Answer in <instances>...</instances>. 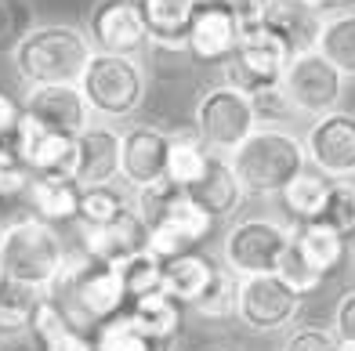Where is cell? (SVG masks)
Returning a JSON list of instances; mask_svg holds the SVG:
<instances>
[{"label": "cell", "mask_w": 355, "mask_h": 351, "mask_svg": "<svg viewBox=\"0 0 355 351\" xmlns=\"http://www.w3.org/2000/svg\"><path fill=\"white\" fill-rule=\"evenodd\" d=\"M91 55L94 47L80 26L47 22V26H33L11 47V69L26 87L80 84Z\"/></svg>", "instance_id": "cell-1"}, {"label": "cell", "mask_w": 355, "mask_h": 351, "mask_svg": "<svg viewBox=\"0 0 355 351\" xmlns=\"http://www.w3.org/2000/svg\"><path fill=\"white\" fill-rule=\"evenodd\" d=\"M229 163L243 185L247 199H276L283 188L309 167L304 141L290 127H257Z\"/></svg>", "instance_id": "cell-2"}, {"label": "cell", "mask_w": 355, "mask_h": 351, "mask_svg": "<svg viewBox=\"0 0 355 351\" xmlns=\"http://www.w3.org/2000/svg\"><path fill=\"white\" fill-rule=\"evenodd\" d=\"M47 294L66 308V315L80 330H94L105 318L127 312V290H123L120 272L112 264L87 258L84 250L76 253L69 250L66 264H62V272Z\"/></svg>", "instance_id": "cell-3"}, {"label": "cell", "mask_w": 355, "mask_h": 351, "mask_svg": "<svg viewBox=\"0 0 355 351\" xmlns=\"http://www.w3.org/2000/svg\"><path fill=\"white\" fill-rule=\"evenodd\" d=\"M0 258H4V272L11 282L47 294L69 258V246L55 225L26 214L0 235Z\"/></svg>", "instance_id": "cell-4"}, {"label": "cell", "mask_w": 355, "mask_h": 351, "mask_svg": "<svg viewBox=\"0 0 355 351\" xmlns=\"http://www.w3.org/2000/svg\"><path fill=\"white\" fill-rule=\"evenodd\" d=\"M76 87L87 98L94 120L116 123V120H131L145 105V94H149V73H145L141 58L98 55L94 51Z\"/></svg>", "instance_id": "cell-5"}, {"label": "cell", "mask_w": 355, "mask_h": 351, "mask_svg": "<svg viewBox=\"0 0 355 351\" xmlns=\"http://www.w3.org/2000/svg\"><path fill=\"white\" fill-rule=\"evenodd\" d=\"M257 127H261V120H257L254 98L247 91L225 84V80L207 87L192 109V131L218 156H232Z\"/></svg>", "instance_id": "cell-6"}, {"label": "cell", "mask_w": 355, "mask_h": 351, "mask_svg": "<svg viewBox=\"0 0 355 351\" xmlns=\"http://www.w3.org/2000/svg\"><path fill=\"white\" fill-rule=\"evenodd\" d=\"M290 58H294L290 47L272 33L268 26L254 22V26H243L236 55L221 66V73H225V84L247 91L254 98V94L276 91L283 84V73L290 66Z\"/></svg>", "instance_id": "cell-7"}, {"label": "cell", "mask_w": 355, "mask_h": 351, "mask_svg": "<svg viewBox=\"0 0 355 351\" xmlns=\"http://www.w3.org/2000/svg\"><path fill=\"white\" fill-rule=\"evenodd\" d=\"M279 91H283L286 105L294 109V116L319 120V116L334 113V109H341L348 80L337 73L319 51H304V55L290 58Z\"/></svg>", "instance_id": "cell-8"}, {"label": "cell", "mask_w": 355, "mask_h": 351, "mask_svg": "<svg viewBox=\"0 0 355 351\" xmlns=\"http://www.w3.org/2000/svg\"><path fill=\"white\" fill-rule=\"evenodd\" d=\"M286 246H290V225L272 221V217H239L225 232L221 264L229 272H236L239 279L272 276Z\"/></svg>", "instance_id": "cell-9"}, {"label": "cell", "mask_w": 355, "mask_h": 351, "mask_svg": "<svg viewBox=\"0 0 355 351\" xmlns=\"http://www.w3.org/2000/svg\"><path fill=\"white\" fill-rule=\"evenodd\" d=\"M301 300L290 286L272 272V276H247L239 279V312L236 318L254 333H279L297 323Z\"/></svg>", "instance_id": "cell-10"}, {"label": "cell", "mask_w": 355, "mask_h": 351, "mask_svg": "<svg viewBox=\"0 0 355 351\" xmlns=\"http://www.w3.org/2000/svg\"><path fill=\"white\" fill-rule=\"evenodd\" d=\"M309 167L327 174L330 181L355 178V113L334 109V113L309 120V131L301 134Z\"/></svg>", "instance_id": "cell-11"}, {"label": "cell", "mask_w": 355, "mask_h": 351, "mask_svg": "<svg viewBox=\"0 0 355 351\" xmlns=\"http://www.w3.org/2000/svg\"><path fill=\"white\" fill-rule=\"evenodd\" d=\"M84 33L98 55H127L138 58L149 44V29H145L135 0H94L87 11Z\"/></svg>", "instance_id": "cell-12"}, {"label": "cell", "mask_w": 355, "mask_h": 351, "mask_svg": "<svg viewBox=\"0 0 355 351\" xmlns=\"http://www.w3.org/2000/svg\"><path fill=\"white\" fill-rule=\"evenodd\" d=\"M167 145H171V131H164L156 123L123 127L120 131V181L131 192L167 181Z\"/></svg>", "instance_id": "cell-13"}, {"label": "cell", "mask_w": 355, "mask_h": 351, "mask_svg": "<svg viewBox=\"0 0 355 351\" xmlns=\"http://www.w3.org/2000/svg\"><path fill=\"white\" fill-rule=\"evenodd\" d=\"M239 37H243V22L221 0H200L185 37V55L200 66H225L236 55Z\"/></svg>", "instance_id": "cell-14"}, {"label": "cell", "mask_w": 355, "mask_h": 351, "mask_svg": "<svg viewBox=\"0 0 355 351\" xmlns=\"http://www.w3.org/2000/svg\"><path fill=\"white\" fill-rule=\"evenodd\" d=\"M22 109L29 120L66 138H80L94 123V113L76 84H47V87H26Z\"/></svg>", "instance_id": "cell-15"}, {"label": "cell", "mask_w": 355, "mask_h": 351, "mask_svg": "<svg viewBox=\"0 0 355 351\" xmlns=\"http://www.w3.org/2000/svg\"><path fill=\"white\" fill-rule=\"evenodd\" d=\"M15 152L33 178H73L76 170V138L47 131L29 116H22V127L15 134Z\"/></svg>", "instance_id": "cell-16"}, {"label": "cell", "mask_w": 355, "mask_h": 351, "mask_svg": "<svg viewBox=\"0 0 355 351\" xmlns=\"http://www.w3.org/2000/svg\"><path fill=\"white\" fill-rule=\"evenodd\" d=\"M73 181L80 188L120 181V131L112 123H98V120H94L87 131L76 138Z\"/></svg>", "instance_id": "cell-17"}, {"label": "cell", "mask_w": 355, "mask_h": 351, "mask_svg": "<svg viewBox=\"0 0 355 351\" xmlns=\"http://www.w3.org/2000/svg\"><path fill=\"white\" fill-rule=\"evenodd\" d=\"M145 239H149V228H145V221L135 210H127L123 217L109 221V225H80V250L112 268L141 253Z\"/></svg>", "instance_id": "cell-18"}, {"label": "cell", "mask_w": 355, "mask_h": 351, "mask_svg": "<svg viewBox=\"0 0 355 351\" xmlns=\"http://www.w3.org/2000/svg\"><path fill=\"white\" fill-rule=\"evenodd\" d=\"M261 26H268L290 47V55H304V51H315L322 15L312 4H304V0H268Z\"/></svg>", "instance_id": "cell-19"}, {"label": "cell", "mask_w": 355, "mask_h": 351, "mask_svg": "<svg viewBox=\"0 0 355 351\" xmlns=\"http://www.w3.org/2000/svg\"><path fill=\"white\" fill-rule=\"evenodd\" d=\"M185 192L196 199L214 221H232L239 214V206L247 203V192L236 178L229 156H218V152L211 159V167H207V174L192 188H185Z\"/></svg>", "instance_id": "cell-20"}, {"label": "cell", "mask_w": 355, "mask_h": 351, "mask_svg": "<svg viewBox=\"0 0 355 351\" xmlns=\"http://www.w3.org/2000/svg\"><path fill=\"white\" fill-rule=\"evenodd\" d=\"M145 29H149V44L164 47V51H185V37L192 26L200 0H135Z\"/></svg>", "instance_id": "cell-21"}, {"label": "cell", "mask_w": 355, "mask_h": 351, "mask_svg": "<svg viewBox=\"0 0 355 351\" xmlns=\"http://www.w3.org/2000/svg\"><path fill=\"white\" fill-rule=\"evenodd\" d=\"M29 333H33L40 351H94V341L87 337V330H80L51 294L40 297Z\"/></svg>", "instance_id": "cell-22"}, {"label": "cell", "mask_w": 355, "mask_h": 351, "mask_svg": "<svg viewBox=\"0 0 355 351\" xmlns=\"http://www.w3.org/2000/svg\"><path fill=\"white\" fill-rule=\"evenodd\" d=\"M26 210L47 225H76L80 221V185L73 178H33L26 192Z\"/></svg>", "instance_id": "cell-23"}, {"label": "cell", "mask_w": 355, "mask_h": 351, "mask_svg": "<svg viewBox=\"0 0 355 351\" xmlns=\"http://www.w3.org/2000/svg\"><path fill=\"white\" fill-rule=\"evenodd\" d=\"M214 276H218V261L192 250L174 261H164V282H159V290L174 297L182 308H192L207 294V286L214 282Z\"/></svg>", "instance_id": "cell-24"}, {"label": "cell", "mask_w": 355, "mask_h": 351, "mask_svg": "<svg viewBox=\"0 0 355 351\" xmlns=\"http://www.w3.org/2000/svg\"><path fill=\"white\" fill-rule=\"evenodd\" d=\"M327 196H330V178H327V174H319L315 167H304L276 199H279V206H283L290 228H297V225H312V221H322V210H327Z\"/></svg>", "instance_id": "cell-25"}, {"label": "cell", "mask_w": 355, "mask_h": 351, "mask_svg": "<svg viewBox=\"0 0 355 351\" xmlns=\"http://www.w3.org/2000/svg\"><path fill=\"white\" fill-rule=\"evenodd\" d=\"M290 239H294V246L301 250V258L309 261L319 276H327V279L352 258V253H348V239L337 232V228L322 225V221L290 228Z\"/></svg>", "instance_id": "cell-26"}, {"label": "cell", "mask_w": 355, "mask_h": 351, "mask_svg": "<svg viewBox=\"0 0 355 351\" xmlns=\"http://www.w3.org/2000/svg\"><path fill=\"white\" fill-rule=\"evenodd\" d=\"M127 315H131V323H135L149 341L171 348V344L178 341V333H182L185 308L178 305L174 297H167L164 290H156V294H145V297L131 300V305H127Z\"/></svg>", "instance_id": "cell-27"}, {"label": "cell", "mask_w": 355, "mask_h": 351, "mask_svg": "<svg viewBox=\"0 0 355 351\" xmlns=\"http://www.w3.org/2000/svg\"><path fill=\"white\" fill-rule=\"evenodd\" d=\"M315 51L327 58L345 80H355V8L322 15Z\"/></svg>", "instance_id": "cell-28"}, {"label": "cell", "mask_w": 355, "mask_h": 351, "mask_svg": "<svg viewBox=\"0 0 355 351\" xmlns=\"http://www.w3.org/2000/svg\"><path fill=\"white\" fill-rule=\"evenodd\" d=\"M214 152L200 141L196 131H171V145H167V181L178 188H192L207 167H211Z\"/></svg>", "instance_id": "cell-29"}, {"label": "cell", "mask_w": 355, "mask_h": 351, "mask_svg": "<svg viewBox=\"0 0 355 351\" xmlns=\"http://www.w3.org/2000/svg\"><path fill=\"white\" fill-rule=\"evenodd\" d=\"M127 210H135V196L131 188L112 185H91L80 188V221L76 225H109V221L123 217Z\"/></svg>", "instance_id": "cell-30"}, {"label": "cell", "mask_w": 355, "mask_h": 351, "mask_svg": "<svg viewBox=\"0 0 355 351\" xmlns=\"http://www.w3.org/2000/svg\"><path fill=\"white\" fill-rule=\"evenodd\" d=\"M189 312L196 318H203V323H229V318H236V312H239V276L229 272L225 264H218L214 282L207 286V294Z\"/></svg>", "instance_id": "cell-31"}, {"label": "cell", "mask_w": 355, "mask_h": 351, "mask_svg": "<svg viewBox=\"0 0 355 351\" xmlns=\"http://www.w3.org/2000/svg\"><path fill=\"white\" fill-rule=\"evenodd\" d=\"M91 341H94V351H171L167 344H156V341L145 337V333L131 323L127 312L105 318L102 326H94Z\"/></svg>", "instance_id": "cell-32"}, {"label": "cell", "mask_w": 355, "mask_h": 351, "mask_svg": "<svg viewBox=\"0 0 355 351\" xmlns=\"http://www.w3.org/2000/svg\"><path fill=\"white\" fill-rule=\"evenodd\" d=\"M40 297H44V290H33V286L4 279V286H0V333H22V330H29Z\"/></svg>", "instance_id": "cell-33"}, {"label": "cell", "mask_w": 355, "mask_h": 351, "mask_svg": "<svg viewBox=\"0 0 355 351\" xmlns=\"http://www.w3.org/2000/svg\"><path fill=\"white\" fill-rule=\"evenodd\" d=\"M116 272L123 279L127 305H131V300L159 290V282H164V261L153 258L149 250H141V253H135V258H127L123 264H116Z\"/></svg>", "instance_id": "cell-34"}, {"label": "cell", "mask_w": 355, "mask_h": 351, "mask_svg": "<svg viewBox=\"0 0 355 351\" xmlns=\"http://www.w3.org/2000/svg\"><path fill=\"white\" fill-rule=\"evenodd\" d=\"M276 276H279L297 297H312V294L322 290V282H327V276H319L315 268L301 258V250L294 246V239H290V246L283 250V258H279V264H276Z\"/></svg>", "instance_id": "cell-35"}, {"label": "cell", "mask_w": 355, "mask_h": 351, "mask_svg": "<svg viewBox=\"0 0 355 351\" xmlns=\"http://www.w3.org/2000/svg\"><path fill=\"white\" fill-rule=\"evenodd\" d=\"M322 225L337 228L345 239L355 232V178H337L330 181L327 210H322Z\"/></svg>", "instance_id": "cell-36"}, {"label": "cell", "mask_w": 355, "mask_h": 351, "mask_svg": "<svg viewBox=\"0 0 355 351\" xmlns=\"http://www.w3.org/2000/svg\"><path fill=\"white\" fill-rule=\"evenodd\" d=\"M29 181H33V174L26 170V163L19 159L15 145H0V199L26 203Z\"/></svg>", "instance_id": "cell-37"}, {"label": "cell", "mask_w": 355, "mask_h": 351, "mask_svg": "<svg viewBox=\"0 0 355 351\" xmlns=\"http://www.w3.org/2000/svg\"><path fill=\"white\" fill-rule=\"evenodd\" d=\"M0 22H4V40H0V47H8V51L37 26L29 0H0Z\"/></svg>", "instance_id": "cell-38"}, {"label": "cell", "mask_w": 355, "mask_h": 351, "mask_svg": "<svg viewBox=\"0 0 355 351\" xmlns=\"http://www.w3.org/2000/svg\"><path fill=\"white\" fill-rule=\"evenodd\" d=\"M283 351H341V341L334 337L330 326H297L290 330Z\"/></svg>", "instance_id": "cell-39"}, {"label": "cell", "mask_w": 355, "mask_h": 351, "mask_svg": "<svg viewBox=\"0 0 355 351\" xmlns=\"http://www.w3.org/2000/svg\"><path fill=\"white\" fill-rule=\"evenodd\" d=\"M22 98L19 94H11L8 87H0V145H15V134H19L22 127Z\"/></svg>", "instance_id": "cell-40"}, {"label": "cell", "mask_w": 355, "mask_h": 351, "mask_svg": "<svg viewBox=\"0 0 355 351\" xmlns=\"http://www.w3.org/2000/svg\"><path fill=\"white\" fill-rule=\"evenodd\" d=\"M330 330H334V337L341 341V344H352V341H355V286H352L341 300H337Z\"/></svg>", "instance_id": "cell-41"}, {"label": "cell", "mask_w": 355, "mask_h": 351, "mask_svg": "<svg viewBox=\"0 0 355 351\" xmlns=\"http://www.w3.org/2000/svg\"><path fill=\"white\" fill-rule=\"evenodd\" d=\"M29 210H26V203H11V199H0V235H4L15 221L19 217H26Z\"/></svg>", "instance_id": "cell-42"}, {"label": "cell", "mask_w": 355, "mask_h": 351, "mask_svg": "<svg viewBox=\"0 0 355 351\" xmlns=\"http://www.w3.org/2000/svg\"><path fill=\"white\" fill-rule=\"evenodd\" d=\"M312 4L319 15H334V11H345V8H355V0H304Z\"/></svg>", "instance_id": "cell-43"}, {"label": "cell", "mask_w": 355, "mask_h": 351, "mask_svg": "<svg viewBox=\"0 0 355 351\" xmlns=\"http://www.w3.org/2000/svg\"><path fill=\"white\" fill-rule=\"evenodd\" d=\"M4 279H8V272H4V258H0V286H4Z\"/></svg>", "instance_id": "cell-44"}, {"label": "cell", "mask_w": 355, "mask_h": 351, "mask_svg": "<svg viewBox=\"0 0 355 351\" xmlns=\"http://www.w3.org/2000/svg\"><path fill=\"white\" fill-rule=\"evenodd\" d=\"M341 351H355V341L352 344H341Z\"/></svg>", "instance_id": "cell-45"}, {"label": "cell", "mask_w": 355, "mask_h": 351, "mask_svg": "<svg viewBox=\"0 0 355 351\" xmlns=\"http://www.w3.org/2000/svg\"><path fill=\"white\" fill-rule=\"evenodd\" d=\"M11 351H40V348H11Z\"/></svg>", "instance_id": "cell-46"}, {"label": "cell", "mask_w": 355, "mask_h": 351, "mask_svg": "<svg viewBox=\"0 0 355 351\" xmlns=\"http://www.w3.org/2000/svg\"><path fill=\"white\" fill-rule=\"evenodd\" d=\"M0 40H4V22H0Z\"/></svg>", "instance_id": "cell-47"}, {"label": "cell", "mask_w": 355, "mask_h": 351, "mask_svg": "<svg viewBox=\"0 0 355 351\" xmlns=\"http://www.w3.org/2000/svg\"><path fill=\"white\" fill-rule=\"evenodd\" d=\"M229 351H236V348H229Z\"/></svg>", "instance_id": "cell-48"}]
</instances>
